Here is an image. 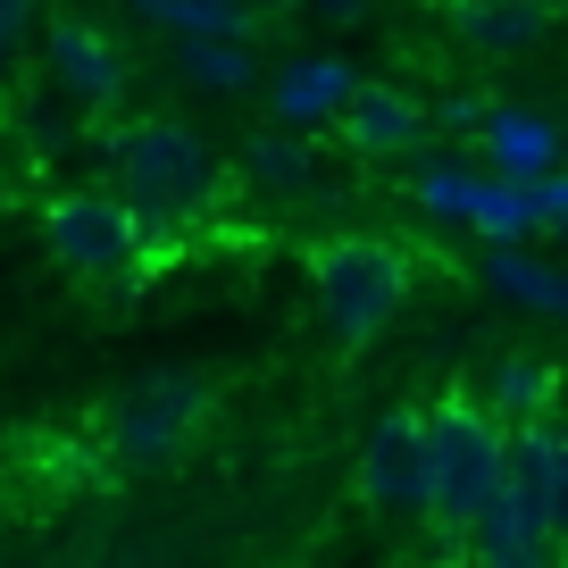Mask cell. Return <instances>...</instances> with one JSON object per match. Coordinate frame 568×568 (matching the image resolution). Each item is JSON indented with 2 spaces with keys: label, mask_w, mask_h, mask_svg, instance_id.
<instances>
[{
  "label": "cell",
  "mask_w": 568,
  "mask_h": 568,
  "mask_svg": "<svg viewBox=\"0 0 568 568\" xmlns=\"http://www.w3.org/2000/svg\"><path fill=\"white\" fill-rule=\"evenodd\" d=\"M176 75L193 92H210V101H243V92L267 84V68H260L251 42H176Z\"/></svg>",
  "instance_id": "cell-17"
},
{
  "label": "cell",
  "mask_w": 568,
  "mask_h": 568,
  "mask_svg": "<svg viewBox=\"0 0 568 568\" xmlns=\"http://www.w3.org/2000/svg\"><path fill=\"white\" fill-rule=\"evenodd\" d=\"M267 118L276 125H335V109L359 92V75H352V59H335V51H310V59H284V68H267Z\"/></svg>",
  "instance_id": "cell-12"
},
{
  "label": "cell",
  "mask_w": 568,
  "mask_h": 568,
  "mask_svg": "<svg viewBox=\"0 0 568 568\" xmlns=\"http://www.w3.org/2000/svg\"><path fill=\"white\" fill-rule=\"evenodd\" d=\"M142 234H151V217H142L134 201H118V193H92V184L42 201V243H51V260L75 267V276H134Z\"/></svg>",
  "instance_id": "cell-4"
},
{
  "label": "cell",
  "mask_w": 568,
  "mask_h": 568,
  "mask_svg": "<svg viewBox=\"0 0 568 568\" xmlns=\"http://www.w3.org/2000/svg\"><path fill=\"white\" fill-rule=\"evenodd\" d=\"M485 402H494V418H501V426L551 418V409H560V368H551V359L510 352V359L494 368V385H485Z\"/></svg>",
  "instance_id": "cell-18"
},
{
  "label": "cell",
  "mask_w": 568,
  "mask_h": 568,
  "mask_svg": "<svg viewBox=\"0 0 568 568\" xmlns=\"http://www.w3.org/2000/svg\"><path fill=\"white\" fill-rule=\"evenodd\" d=\"M251 9H260V18H284V9H310V0H251Z\"/></svg>",
  "instance_id": "cell-26"
},
{
  "label": "cell",
  "mask_w": 568,
  "mask_h": 568,
  "mask_svg": "<svg viewBox=\"0 0 568 568\" xmlns=\"http://www.w3.org/2000/svg\"><path fill=\"white\" fill-rule=\"evenodd\" d=\"M234 176L260 201H318V184H326L318 134H302V125H260V134H243V151H234Z\"/></svg>",
  "instance_id": "cell-10"
},
{
  "label": "cell",
  "mask_w": 568,
  "mask_h": 568,
  "mask_svg": "<svg viewBox=\"0 0 568 568\" xmlns=\"http://www.w3.org/2000/svg\"><path fill=\"white\" fill-rule=\"evenodd\" d=\"M468 226H477V243H535V193L518 176H494L485 168V184H477V210H468Z\"/></svg>",
  "instance_id": "cell-20"
},
{
  "label": "cell",
  "mask_w": 568,
  "mask_h": 568,
  "mask_svg": "<svg viewBox=\"0 0 568 568\" xmlns=\"http://www.w3.org/2000/svg\"><path fill=\"white\" fill-rule=\"evenodd\" d=\"M310 9H318L326 26H359V18H368V0H310Z\"/></svg>",
  "instance_id": "cell-24"
},
{
  "label": "cell",
  "mask_w": 568,
  "mask_h": 568,
  "mask_svg": "<svg viewBox=\"0 0 568 568\" xmlns=\"http://www.w3.org/2000/svg\"><path fill=\"white\" fill-rule=\"evenodd\" d=\"M201 409H210V385H201V376H151V385H125L118 402H109V418H101L109 468L168 460V452L201 426Z\"/></svg>",
  "instance_id": "cell-5"
},
{
  "label": "cell",
  "mask_w": 568,
  "mask_h": 568,
  "mask_svg": "<svg viewBox=\"0 0 568 568\" xmlns=\"http://www.w3.org/2000/svg\"><path fill=\"white\" fill-rule=\"evenodd\" d=\"M359 501L376 518H435V435L426 409H385L359 444Z\"/></svg>",
  "instance_id": "cell-6"
},
{
  "label": "cell",
  "mask_w": 568,
  "mask_h": 568,
  "mask_svg": "<svg viewBox=\"0 0 568 568\" xmlns=\"http://www.w3.org/2000/svg\"><path fill=\"white\" fill-rule=\"evenodd\" d=\"M477 142H485V168H494V176H518V184L551 176V168L568 160V125L544 118V109H518V101H494V109H485Z\"/></svg>",
  "instance_id": "cell-11"
},
{
  "label": "cell",
  "mask_w": 568,
  "mask_h": 568,
  "mask_svg": "<svg viewBox=\"0 0 568 568\" xmlns=\"http://www.w3.org/2000/svg\"><path fill=\"white\" fill-rule=\"evenodd\" d=\"M444 9H452V34H460L468 51L518 59V51H535V42L551 34V9H560V0H444Z\"/></svg>",
  "instance_id": "cell-13"
},
{
  "label": "cell",
  "mask_w": 568,
  "mask_h": 568,
  "mask_svg": "<svg viewBox=\"0 0 568 568\" xmlns=\"http://www.w3.org/2000/svg\"><path fill=\"white\" fill-rule=\"evenodd\" d=\"M142 26H160L168 42H251L260 9L251 0H125Z\"/></svg>",
  "instance_id": "cell-15"
},
{
  "label": "cell",
  "mask_w": 568,
  "mask_h": 568,
  "mask_svg": "<svg viewBox=\"0 0 568 568\" xmlns=\"http://www.w3.org/2000/svg\"><path fill=\"white\" fill-rule=\"evenodd\" d=\"M460 551H468V568H551L560 560V535L544 527V518H518L510 501H485V518L460 535Z\"/></svg>",
  "instance_id": "cell-14"
},
{
  "label": "cell",
  "mask_w": 568,
  "mask_h": 568,
  "mask_svg": "<svg viewBox=\"0 0 568 568\" xmlns=\"http://www.w3.org/2000/svg\"><path fill=\"white\" fill-rule=\"evenodd\" d=\"M485 284L518 310H544V318H568V267L535 260L527 243H485Z\"/></svg>",
  "instance_id": "cell-16"
},
{
  "label": "cell",
  "mask_w": 568,
  "mask_h": 568,
  "mask_svg": "<svg viewBox=\"0 0 568 568\" xmlns=\"http://www.w3.org/2000/svg\"><path fill=\"white\" fill-rule=\"evenodd\" d=\"M477 184H485V168H468V160H426L418 176H409V210L418 217H444V226H468V210H477Z\"/></svg>",
  "instance_id": "cell-19"
},
{
  "label": "cell",
  "mask_w": 568,
  "mask_h": 568,
  "mask_svg": "<svg viewBox=\"0 0 568 568\" xmlns=\"http://www.w3.org/2000/svg\"><path fill=\"white\" fill-rule=\"evenodd\" d=\"M101 168H109V193L134 201L151 226H184V217H210L226 201V168L184 118L101 125Z\"/></svg>",
  "instance_id": "cell-1"
},
{
  "label": "cell",
  "mask_w": 568,
  "mask_h": 568,
  "mask_svg": "<svg viewBox=\"0 0 568 568\" xmlns=\"http://www.w3.org/2000/svg\"><path fill=\"white\" fill-rule=\"evenodd\" d=\"M551 568H568V551H560V560H551Z\"/></svg>",
  "instance_id": "cell-27"
},
{
  "label": "cell",
  "mask_w": 568,
  "mask_h": 568,
  "mask_svg": "<svg viewBox=\"0 0 568 568\" xmlns=\"http://www.w3.org/2000/svg\"><path fill=\"white\" fill-rule=\"evenodd\" d=\"M551 535H560V551H568V468H560V494H551Z\"/></svg>",
  "instance_id": "cell-25"
},
{
  "label": "cell",
  "mask_w": 568,
  "mask_h": 568,
  "mask_svg": "<svg viewBox=\"0 0 568 568\" xmlns=\"http://www.w3.org/2000/svg\"><path fill=\"white\" fill-rule=\"evenodd\" d=\"M310 293H318V318L335 343H368L393 326V310H402L409 293V260L385 243V234H335V243H318V260H310Z\"/></svg>",
  "instance_id": "cell-3"
},
{
  "label": "cell",
  "mask_w": 568,
  "mask_h": 568,
  "mask_svg": "<svg viewBox=\"0 0 568 568\" xmlns=\"http://www.w3.org/2000/svg\"><path fill=\"white\" fill-rule=\"evenodd\" d=\"M125 75L134 68H125L109 26H92V18H51L42 26V84H51L75 118H109V109L125 101Z\"/></svg>",
  "instance_id": "cell-7"
},
{
  "label": "cell",
  "mask_w": 568,
  "mask_h": 568,
  "mask_svg": "<svg viewBox=\"0 0 568 568\" xmlns=\"http://www.w3.org/2000/svg\"><path fill=\"white\" fill-rule=\"evenodd\" d=\"M426 435H435V527H444V544H460L485 518V501L501 494V444H510V426L477 393H444V402L426 409Z\"/></svg>",
  "instance_id": "cell-2"
},
{
  "label": "cell",
  "mask_w": 568,
  "mask_h": 568,
  "mask_svg": "<svg viewBox=\"0 0 568 568\" xmlns=\"http://www.w3.org/2000/svg\"><path fill=\"white\" fill-rule=\"evenodd\" d=\"M485 109H494L485 92H444V101H426V118L444 125V134H477V125H485Z\"/></svg>",
  "instance_id": "cell-23"
},
{
  "label": "cell",
  "mask_w": 568,
  "mask_h": 568,
  "mask_svg": "<svg viewBox=\"0 0 568 568\" xmlns=\"http://www.w3.org/2000/svg\"><path fill=\"white\" fill-rule=\"evenodd\" d=\"M42 26H51V18H42V0H0V75L42 42Z\"/></svg>",
  "instance_id": "cell-21"
},
{
  "label": "cell",
  "mask_w": 568,
  "mask_h": 568,
  "mask_svg": "<svg viewBox=\"0 0 568 568\" xmlns=\"http://www.w3.org/2000/svg\"><path fill=\"white\" fill-rule=\"evenodd\" d=\"M527 193H535V226H544V234H568V160L551 168V176H535Z\"/></svg>",
  "instance_id": "cell-22"
},
{
  "label": "cell",
  "mask_w": 568,
  "mask_h": 568,
  "mask_svg": "<svg viewBox=\"0 0 568 568\" xmlns=\"http://www.w3.org/2000/svg\"><path fill=\"white\" fill-rule=\"evenodd\" d=\"M426 134H435L426 101L402 92V84H376V75H359V92L335 109V142L352 160H418Z\"/></svg>",
  "instance_id": "cell-8"
},
{
  "label": "cell",
  "mask_w": 568,
  "mask_h": 568,
  "mask_svg": "<svg viewBox=\"0 0 568 568\" xmlns=\"http://www.w3.org/2000/svg\"><path fill=\"white\" fill-rule=\"evenodd\" d=\"M560 468H568V418H560V409L510 426V444H501V501H510L518 518H544V527H551Z\"/></svg>",
  "instance_id": "cell-9"
}]
</instances>
